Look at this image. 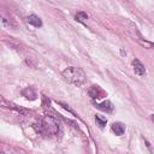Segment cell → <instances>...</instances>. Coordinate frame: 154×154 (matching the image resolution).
Wrapping results in <instances>:
<instances>
[{
	"label": "cell",
	"instance_id": "cell-8",
	"mask_svg": "<svg viewBox=\"0 0 154 154\" xmlns=\"http://www.w3.org/2000/svg\"><path fill=\"white\" fill-rule=\"evenodd\" d=\"M96 107H97L99 109L103 111V112H107V113H111V112L113 111V105H112L109 101H103V102H101V103H97Z\"/></svg>",
	"mask_w": 154,
	"mask_h": 154
},
{
	"label": "cell",
	"instance_id": "cell-3",
	"mask_svg": "<svg viewBox=\"0 0 154 154\" xmlns=\"http://www.w3.org/2000/svg\"><path fill=\"white\" fill-rule=\"evenodd\" d=\"M132 67H134V71H135L136 75H138V76H144L146 75V69L138 59L132 60Z\"/></svg>",
	"mask_w": 154,
	"mask_h": 154
},
{
	"label": "cell",
	"instance_id": "cell-4",
	"mask_svg": "<svg viewBox=\"0 0 154 154\" xmlns=\"http://www.w3.org/2000/svg\"><path fill=\"white\" fill-rule=\"evenodd\" d=\"M89 95L91 96V99H99L102 95V90L99 85H91L89 89Z\"/></svg>",
	"mask_w": 154,
	"mask_h": 154
},
{
	"label": "cell",
	"instance_id": "cell-11",
	"mask_svg": "<svg viewBox=\"0 0 154 154\" xmlns=\"http://www.w3.org/2000/svg\"><path fill=\"white\" fill-rule=\"evenodd\" d=\"M150 118H152V120H153V123H154V114H152V117H150Z\"/></svg>",
	"mask_w": 154,
	"mask_h": 154
},
{
	"label": "cell",
	"instance_id": "cell-9",
	"mask_svg": "<svg viewBox=\"0 0 154 154\" xmlns=\"http://www.w3.org/2000/svg\"><path fill=\"white\" fill-rule=\"evenodd\" d=\"M87 19H88V14L85 12H78L76 14V20L83 24H87Z\"/></svg>",
	"mask_w": 154,
	"mask_h": 154
},
{
	"label": "cell",
	"instance_id": "cell-7",
	"mask_svg": "<svg viewBox=\"0 0 154 154\" xmlns=\"http://www.w3.org/2000/svg\"><path fill=\"white\" fill-rule=\"evenodd\" d=\"M28 23L31 24V25L35 26V28L42 26V20H41L40 17H37L36 14H30V16L28 17Z\"/></svg>",
	"mask_w": 154,
	"mask_h": 154
},
{
	"label": "cell",
	"instance_id": "cell-10",
	"mask_svg": "<svg viewBox=\"0 0 154 154\" xmlns=\"http://www.w3.org/2000/svg\"><path fill=\"white\" fill-rule=\"evenodd\" d=\"M95 120L99 123V125H100L101 128H103V126L106 125V123H107L106 118H103V117H101V116H95Z\"/></svg>",
	"mask_w": 154,
	"mask_h": 154
},
{
	"label": "cell",
	"instance_id": "cell-2",
	"mask_svg": "<svg viewBox=\"0 0 154 154\" xmlns=\"http://www.w3.org/2000/svg\"><path fill=\"white\" fill-rule=\"evenodd\" d=\"M63 77L69 82V83H72L77 87L82 85L84 82H85V73L82 69L79 67H76V66H70V67H66L63 72H61Z\"/></svg>",
	"mask_w": 154,
	"mask_h": 154
},
{
	"label": "cell",
	"instance_id": "cell-1",
	"mask_svg": "<svg viewBox=\"0 0 154 154\" xmlns=\"http://www.w3.org/2000/svg\"><path fill=\"white\" fill-rule=\"evenodd\" d=\"M35 130L45 136L48 135H55L59 130V124L57 122L55 118L51 117V116H45L42 119H40L35 125H34Z\"/></svg>",
	"mask_w": 154,
	"mask_h": 154
},
{
	"label": "cell",
	"instance_id": "cell-6",
	"mask_svg": "<svg viewBox=\"0 0 154 154\" xmlns=\"http://www.w3.org/2000/svg\"><path fill=\"white\" fill-rule=\"evenodd\" d=\"M111 129H112V131L117 135V136H122L123 134H124V131H125V126L122 124V123H113L112 124V126H111Z\"/></svg>",
	"mask_w": 154,
	"mask_h": 154
},
{
	"label": "cell",
	"instance_id": "cell-5",
	"mask_svg": "<svg viewBox=\"0 0 154 154\" xmlns=\"http://www.w3.org/2000/svg\"><path fill=\"white\" fill-rule=\"evenodd\" d=\"M22 95L25 96L28 100H35L36 99V93L31 87H26L22 90Z\"/></svg>",
	"mask_w": 154,
	"mask_h": 154
}]
</instances>
